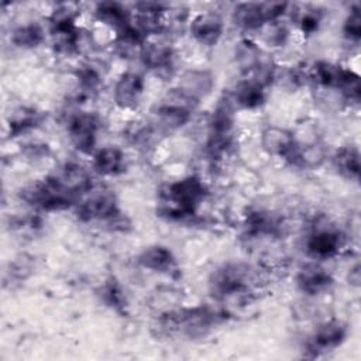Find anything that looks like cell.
<instances>
[{"label": "cell", "mask_w": 361, "mask_h": 361, "mask_svg": "<svg viewBox=\"0 0 361 361\" xmlns=\"http://www.w3.org/2000/svg\"><path fill=\"white\" fill-rule=\"evenodd\" d=\"M299 286L302 288L303 292L309 295H319L333 285L331 276L322 268L316 265L306 267L300 274H299Z\"/></svg>", "instance_id": "11"}, {"label": "cell", "mask_w": 361, "mask_h": 361, "mask_svg": "<svg viewBox=\"0 0 361 361\" xmlns=\"http://www.w3.org/2000/svg\"><path fill=\"white\" fill-rule=\"evenodd\" d=\"M193 38L203 45H214L223 32V20L217 13L206 11L196 16L190 23Z\"/></svg>", "instance_id": "4"}, {"label": "cell", "mask_w": 361, "mask_h": 361, "mask_svg": "<svg viewBox=\"0 0 361 361\" xmlns=\"http://www.w3.org/2000/svg\"><path fill=\"white\" fill-rule=\"evenodd\" d=\"M124 155L117 147H104L93 158V168L100 175H116L123 169Z\"/></svg>", "instance_id": "15"}, {"label": "cell", "mask_w": 361, "mask_h": 361, "mask_svg": "<svg viewBox=\"0 0 361 361\" xmlns=\"http://www.w3.org/2000/svg\"><path fill=\"white\" fill-rule=\"evenodd\" d=\"M235 55H237L238 65L245 72H254L258 68V65L262 62L259 48L248 39H244L237 45Z\"/></svg>", "instance_id": "16"}, {"label": "cell", "mask_w": 361, "mask_h": 361, "mask_svg": "<svg viewBox=\"0 0 361 361\" xmlns=\"http://www.w3.org/2000/svg\"><path fill=\"white\" fill-rule=\"evenodd\" d=\"M13 42L23 48H32L39 45L44 41V31L41 25L35 23H30L25 25H20L13 31Z\"/></svg>", "instance_id": "17"}, {"label": "cell", "mask_w": 361, "mask_h": 361, "mask_svg": "<svg viewBox=\"0 0 361 361\" xmlns=\"http://www.w3.org/2000/svg\"><path fill=\"white\" fill-rule=\"evenodd\" d=\"M299 24H300V28L303 32H313L319 25L317 13H314L313 10L305 11L299 18Z\"/></svg>", "instance_id": "21"}, {"label": "cell", "mask_w": 361, "mask_h": 361, "mask_svg": "<svg viewBox=\"0 0 361 361\" xmlns=\"http://www.w3.org/2000/svg\"><path fill=\"white\" fill-rule=\"evenodd\" d=\"M264 85L254 79H245L240 82L233 93V100L235 104L244 109H255L261 106L265 100V93H264Z\"/></svg>", "instance_id": "10"}, {"label": "cell", "mask_w": 361, "mask_h": 361, "mask_svg": "<svg viewBox=\"0 0 361 361\" xmlns=\"http://www.w3.org/2000/svg\"><path fill=\"white\" fill-rule=\"evenodd\" d=\"M144 82L138 73L127 72L121 75L114 87V102L121 109H133L140 102Z\"/></svg>", "instance_id": "7"}, {"label": "cell", "mask_w": 361, "mask_h": 361, "mask_svg": "<svg viewBox=\"0 0 361 361\" xmlns=\"http://www.w3.org/2000/svg\"><path fill=\"white\" fill-rule=\"evenodd\" d=\"M344 34L354 41L360 39L361 35V14H360V7H355L351 10L348 17L344 21Z\"/></svg>", "instance_id": "19"}, {"label": "cell", "mask_w": 361, "mask_h": 361, "mask_svg": "<svg viewBox=\"0 0 361 361\" xmlns=\"http://www.w3.org/2000/svg\"><path fill=\"white\" fill-rule=\"evenodd\" d=\"M78 216L83 221L114 220L118 217L116 197L109 190H100L90 195L78 209Z\"/></svg>", "instance_id": "2"}, {"label": "cell", "mask_w": 361, "mask_h": 361, "mask_svg": "<svg viewBox=\"0 0 361 361\" xmlns=\"http://www.w3.org/2000/svg\"><path fill=\"white\" fill-rule=\"evenodd\" d=\"M204 186L196 176H188L182 180L168 185L159 199L161 213L180 219L193 214L197 203L204 195Z\"/></svg>", "instance_id": "1"}, {"label": "cell", "mask_w": 361, "mask_h": 361, "mask_svg": "<svg viewBox=\"0 0 361 361\" xmlns=\"http://www.w3.org/2000/svg\"><path fill=\"white\" fill-rule=\"evenodd\" d=\"M96 16L103 24H107L111 28H114L116 34H118L131 24L130 13L126 10V7H123L118 3L106 1L97 4Z\"/></svg>", "instance_id": "12"}, {"label": "cell", "mask_w": 361, "mask_h": 361, "mask_svg": "<svg viewBox=\"0 0 361 361\" xmlns=\"http://www.w3.org/2000/svg\"><path fill=\"white\" fill-rule=\"evenodd\" d=\"M336 165L341 173L348 178H358L360 173V154L353 147H345L340 149L336 157Z\"/></svg>", "instance_id": "18"}, {"label": "cell", "mask_w": 361, "mask_h": 361, "mask_svg": "<svg viewBox=\"0 0 361 361\" xmlns=\"http://www.w3.org/2000/svg\"><path fill=\"white\" fill-rule=\"evenodd\" d=\"M262 147L272 155L283 158H296L298 144L295 137L279 127H268L262 133Z\"/></svg>", "instance_id": "5"}, {"label": "cell", "mask_w": 361, "mask_h": 361, "mask_svg": "<svg viewBox=\"0 0 361 361\" xmlns=\"http://www.w3.org/2000/svg\"><path fill=\"white\" fill-rule=\"evenodd\" d=\"M138 262L144 268L157 271V272H166V271L172 269V267L175 264L172 252L162 245H152V247L145 248L140 254Z\"/></svg>", "instance_id": "14"}, {"label": "cell", "mask_w": 361, "mask_h": 361, "mask_svg": "<svg viewBox=\"0 0 361 361\" xmlns=\"http://www.w3.org/2000/svg\"><path fill=\"white\" fill-rule=\"evenodd\" d=\"M340 248V234L331 226L314 227L307 240V251L316 258L333 257Z\"/></svg>", "instance_id": "6"}, {"label": "cell", "mask_w": 361, "mask_h": 361, "mask_svg": "<svg viewBox=\"0 0 361 361\" xmlns=\"http://www.w3.org/2000/svg\"><path fill=\"white\" fill-rule=\"evenodd\" d=\"M97 121L92 114L79 113L68 121V135L71 142L82 152L92 151L96 140Z\"/></svg>", "instance_id": "3"}, {"label": "cell", "mask_w": 361, "mask_h": 361, "mask_svg": "<svg viewBox=\"0 0 361 361\" xmlns=\"http://www.w3.org/2000/svg\"><path fill=\"white\" fill-rule=\"evenodd\" d=\"M345 337V327L340 320L324 322L313 336V348L326 351L337 347Z\"/></svg>", "instance_id": "9"}, {"label": "cell", "mask_w": 361, "mask_h": 361, "mask_svg": "<svg viewBox=\"0 0 361 361\" xmlns=\"http://www.w3.org/2000/svg\"><path fill=\"white\" fill-rule=\"evenodd\" d=\"M144 63L151 69H166L172 61V48L164 41H149L145 38L141 52Z\"/></svg>", "instance_id": "8"}, {"label": "cell", "mask_w": 361, "mask_h": 361, "mask_svg": "<svg viewBox=\"0 0 361 361\" xmlns=\"http://www.w3.org/2000/svg\"><path fill=\"white\" fill-rule=\"evenodd\" d=\"M212 86H213V79L209 72L189 71L182 76L178 89L182 90L189 97H192L193 100H197L200 96H204L206 93H209Z\"/></svg>", "instance_id": "13"}, {"label": "cell", "mask_w": 361, "mask_h": 361, "mask_svg": "<svg viewBox=\"0 0 361 361\" xmlns=\"http://www.w3.org/2000/svg\"><path fill=\"white\" fill-rule=\"evenodd\" d=\"M103 298H104V300H106L109 305H111V306H114V307H118V306H121V303H123L121 290H120L118 286L114 285V283H107V285L104 286V289H103Z\"/></svg>", "instance_id": "20"}]
</instances>
